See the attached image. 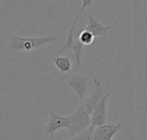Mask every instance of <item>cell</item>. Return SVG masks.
Masks as SVG:
<instances>
[{"label": "cell", "instance_id": "6da1fadb", "mask_svg": "<svg viewBox=\"0 0 147 140\" xmlns=\"http://www.w3.org/2000/svg\"><path fill=\"white\" fill-rule=\"evenodd\" d=\"M8 36L9 39V44L7 46V48H11L16 51H26V52H30L34 49L40 47L45 44L58 40V37L54 35H48L43 37H31V38L18 37L14 34H9Z\"/></svg>", "mask_w": 147, "mask_h": 140}, {"label": "cell", "instance_id": "7a4b0ae2", "mask_svg": "<svg viewBox=\"0 0 147 140\" xmlns=\"http://www.w3.org/2000/svg\"><path fill=\"white\" fill-rule=\"evenodd\" d=\"M90 127V114L79 104L78 109L71 115V123L67 128L71 136L74 137Z\"/></svg>", "mask_w": 147, "mask_h": 140}, {"label": "cell", "instance_id": "3957f363", "mask_svg": "<svg viewBox=\"0 0 147 140\" xmlns=\"http://www.w3.org/2000/svg\"><path fill=\"white\" fill-rule=\"evenodd\" d=\"M71 123V116L64 117L56 114L53 112L50 113L49 120L45 127L44 134L48 136L51 139H54V133L64 128H68Z\"/></svg>", "mask_w": 147, "mask_h": 140}, {"label": "cell", "instance_id": "277c9868", "mask_svg": "<svg viewBox=\"0 0 147 140\" xmlns=\"http://www.w3.org/2000/svg\"><path fill=\"white\" fill-rule=\"evenodd\" d=\"M109 94H106L96 105L90 114V127L95 129L106 123L107 120V101Z\"/></svg>", "mask_w": 147, "mask_h": 140}, {"label": "cell", "instance_id": "5b68a950", "mask_svg": "<svg viewBox=\"0 0 147 140\" xmlns=\"http://www.w3.org/2000/svg\"><path fill=\"white\" fill-rule=\"evenodd\" d=\"M92 79H93V83H94V90L91 93V95L88 97H85L84 100L83 101V102L81 103L83 105V107L84 108V109L90 114H91L93 109L95 108L96 105L100 101V99H102L106 95L102 91V84H101L100 81H98L96 77H93Z\"/></svg>", "mask_w": 147, "mask_h": 140}, {"label": "cell", "instance_id": "8992f818", "mask_svg": "<svg viewBox=\"0 0 147 140\" xmlns=\"http://www.w3.org/2000/svg\"><path fill=\"white\" fill-rule=\"evenodd\" d=\"M121 126L118 125H102L96 127L91 134V140H112L115 135L120 131Z\"/></svg>", "mask_w": 147, "mask_h": 140}, {"label": "cell", "instance_id": "52a82bcc", "mask_svg": "<svg viewBox=\"0 0 147 140\" xmlns=\"http://www.w3.org/2000/svg\"><path fill=\"white\" fill-rule=\"evenodd\" d=\"M67 84L76 92L79 99V104H81L87 93V77L74 74L71 77Z\"/></svg>", "mask_w": 147, "mask_h": 140}, {"label": "cell", "instance_id": "ba28073f", "mask_svg": "<svg viewBox=\"0 0 147 140\" xmlns=\"http://www.w3.org/2000/svg\"><path fill=\"white\" fill-rule=\"evenodd\" d=\"M85 29L90 31L95 37L96 36H107L108 32L110 30V27L102 26L100 22H96L91 15H89L88 24Z\"/></svg>", "mask_w": 147, "mask_h": 140}, {"label": "cell", "instance_id": "9c48e42d", "mask_svg": "<svg viewBox=\"0 0 147 140\" xmlns=\"http://www.w3.org/2000/svg\"><path fill=\"white\" fill-rule=\"evenodd\" d=\"M53 61L56 68L62 73H70L72 68L71 61L67 57L58 56L53 59Z\"/></svg>", "mask_w": 147, "mask_h": 140}, {"label": "cell", "instance_id": "30bf717a", "mask_svg": "<svg viewBox=\"0 0 147 140\" xmlns=\"http://www.w3.org/2000/svg\"><path fill=\"white\" fill-rule=\"evenodd\" d=\"M83 46L84 45L81 44V42L78 40H77L73 41L71 48L72 50V52H73L77 65L78 66H81V58H82V54H83Z\"/></svg>", "mask_w": 147, "mask_h": 140}, {"label": "cell", "instance_id": "8fae6325", "mask_svg": "<svg viewBox=\"0 0 147 140\" xmlns=\"http://www.w3.org/2000/svg\"><path fill=\"white\" fill-rule=\"evenodd\" d=\"M95 39V36L88 30L84 29L83 30L78 36V40L81 42V44H83L84 46H90L93 43Z\"/></svg>", "mask_w": 147, "mask_h": 140}, {"label": "cell", "instance_id": "7c38bea8", "mask_svg": "<svg viewBox=\"0 0 147 140\" xmlns=\"http://www.w3.org/2000/svg\"><path fill=\"white\" fill-rule=\"evenodd\" d=\"M93 130H94L93 128L89 127L87 130L78 133V135L72 137L71 139L69 140H90L91 139V134H92Z\"/></svg>", "mask_w": 147, "mask_h": 140}]
</instances>
